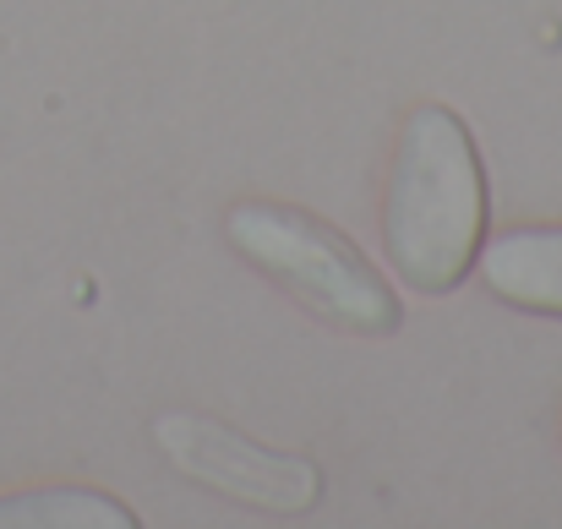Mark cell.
I'll return each mask as SVG.
<instances>
[{
  "instance_id": "1",
  "label": "cell",
  "mask_w": 562,
  "mask_h": 529,
  "mask_svg": "<svg viewBox=\"0 0 562 529\" xmlns=\"http://www.w3.org/2000/svg\"><path fill=\"white\" fill-rule=\"evenodd\" d=\"M486 240V170L470 126L442 110H409L382 196V246L393 273L420 295H448Z\"/></svg>"
},
{
  "instance_id": "2",
  "label": "cell",
  "mask_w": 562,
  "mask_h": 529,
  "mask_svg": "<svg viewBox=\"0 0 562 529\" xmlns=\"http://www.w3.org/2000/svg\"><path fill=\"white\" fill-rule=\"evenodd\" d=\"M224 229L251 268H262L284 295H295L323 323L367 339L398 334V295L356 251V240L323 224L317 213L284 202H235Z\"/></svg>"
},
{
  "instance_id": "3",
  "label": "cell",
  "mask_w": 562,
  "mask_h": 529,
  "mask_svg": "<svg viewBox=\"0 0 562 529\" xmlns=\"http://www.w3.org/2000/svg\"><path fill=\"white\" fill-rule=\"evenodd\" d=\"M154 442L196 486L224 492V497H235L246 508L306 514L323 497V475H317L312 459L273 453V448L246 442L240 431H229L218 420H202V415H165V420H154Z\"/></svg>"
},
{
  "instance_id": "4",
  "label": "cell",
  "mask_w": 562,
  "mask_h": 529,
  "mask_svg": "<svg viewBox=\"0 0 562 529\" xmlns=\"http://www.w3.org/2000/svg\"><path fill=\"white\" fill-rule=\"evenodd\" d=\"M481 279L519 312L562 317V224H525L481 246Z\"/></svg>"
},
{
  "instance_id": "5",
  "label": "cell",
  "mask_w": 562,
  "mask_h": 529,
  "mask_svg": "<svg viewBox=\"0 0 562 529\" xmlns=\"http://www.w3.org/2000/svg\"><path fill=\"white\" fill-rule=\"evenodd\" d=\"M0 525H104V529H132L137 519L104 497V492H22V497H0Z\"/></svg>"
}]
</instances>
